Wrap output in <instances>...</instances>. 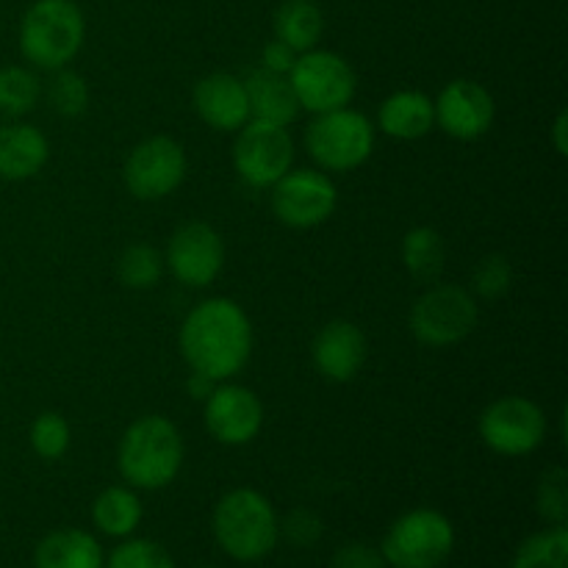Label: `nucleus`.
Here are the masks:
<instances>
[{
  "label": "nucleus",
  "mask_w": 568,
  "mask_h": 568,
  "mask_svg": "<svg viewBox=\"0 0 568 568\" xmlns=\"http://www.w3.org/2000/svg\"><path fill=\"white\" fill-rule=\"evenodd\" d=\"M178 342L192 372L220 383L247 366L253 355V325L236 300L211 297L189 311Z\"/></svg>",
  "instance_id": "obj_1"
},
{
  "label": "nucleus",
  "mask_w": 568,
  "mask_h": 568,
  "mask_svg": "<svg viewBox=\"0 0 568 568\" xmlns=\"http://www.w3.org/2000/svg\"><path fill=\"white\" fill-rule=\"evenodd\" d=\"M183 436L166 416H142L133 422L116 447V469L131 488L159 491L178 477L183 466Z\"/></svg>",
  "instance_id": "obj_2"
},
{
  "label": "nucleus",
  "mask_w": 568,
  "mask_h": 568,
  "mask_svg": "<svg viewBox=\"0 0 568 568\" xmlns=\"http://www.w3.org/2000/svg\"><path fill=\"white\" fill-rule=\"evenodd\" d=\"M214 538L225 555L242 564H255L266 558L277 547L281 538V521H277L275 508L264 494L255 488H233L216 503Z\"/></svg>",
  "instance_id": "obj_3"
},
{
  "label": "nucleus",
  "mask_w": 568,
  "mask_h": 568,
  "mask_svg": "<svg viewBox=\"0 0 568 568\" xmlns=\"http://www.w3.org/2000/svg\"><path fill=\"white\" fill-rule=\"evenodd\" d=\"M87 20L75 0H37L20 22V50L39 70H61L83 48Z\"/></svg>",
  "instance_id": "obj_4"
},
{
  "label": "nucleus",
  "mask_w": 568,
  "mask_h": 568,
  "mask_svg": "<svg viewBox=\"0 0 568 568\" xmlns=\"http://www.w3.org/2000/svg\"><path fill=\"white\" fill-rule=\"evenodd\" d=\"M453 549V521L433 508H416L388 527L381 555L394 568H442Z\"/></svg>",
  "instance_id": "obj_5"
},
{
  "label": "nucleus",
  "mask_w": 568,
  "mask_h": 568,
  "mask_svg": "<svg viewBox=\"0 0 568 568\" xmlns=\"http://www.w3.org/2000/svg\"><path fill=\"white\" fill-rule=\"evenodd\" d=\"M305 148L325 172H349L366 164L375 150V125L355 109L316 114L305 131Z\"/></svg>",
  "instance_id": "obj_6"
},
{
  "label": "nucleus",
  "mask_w": 568,
  "mask_h": 568,
  "mask_svg": "<svg viewBox=\"0 0 568 568\" xmlns=\"http://www.w3.org/2000/svg\"><path fill=\"white\" fill-rule=\"evenodd\" d=\"M480 320V305L464 286H430L410 308V333L425 347H453L460 344Z\"/></svg>",
  "instance_id": "obj_7"
},
{
  "label": "nucleus",
  "mask_w": 568,
  "mask_h": 568,
  "mask_svg": "<svg viewBox=\"0 0 568 568\" xmlns=\"http://www.w3.org/2000/svg\"><path fill=\"white\" fill-rule=\"evenodd\" d=\"M288 81L297 94L300 109L311 111V114L344 109L353 103L355 89H358L353 67L344 55L316 48L297 55L292 72H288Z\"/></svg>",
  "instance_id": "obj_8"
},
{
  "label": "nucleus",
  "mask_w": 568,
  "mask_h": 568,
  "mask_svg": "<svg viewBox=\"0 0 568 568\" xmlns=\"http://www.w3.org/2000/svg\"><path fill=\"white\" fill-rule=\"evenodd\" d=\"M483 444L505 458L536 453L547 438V414L527 397H499L488 405L477 422Z\"/></svg>",
  "instance_id": "obj_9"
},
{
  "label": "nucleus",
  "mask_w": 568,
  "mask_h": 568,
  "mask_svg": "<svg viewBox=\"0 0 568 568\" xmlns=\"http://www.w3.org/2000/svg\"><path fill=\"white\" fill-rule=\"evenodd\" d=\"M294 164V142L288 128L250 120L233 142V166L253 189H272Z\"/></svg>",
  "instance_id": "obj_10"
},
{
  "label": "nucleus",
  "mask_w": 568,
  "mask_h": 568,
  "mask_svg": "<svg viewBox=\"0 0 568 568\" xmlns=\"http://www.w3.org/2000/svg\"><path fill=\"white\" fill-rule=\"evenodd\" d=\"M189 170L186 150L172 136H150L131 150L122 170L128 192L144 203H155L175 192Z\"/></svg>",
  "instance_id": "obj_11"
},
{
  "label": "nucleus",
  "mask_w": 568,
  "mask_h": 568,
  "mask_svg": "<svg viewBox=\"0 0 568 568\" xmlns=\"http://www.w3.org/2000/svg\"><path fill=\"white\" fill-rule=\"evenodd\" d=\"M272 214L294 231H308L333 216L338 192L320 170H288L272 186Z\"/></svg>",
  "instance_id": "obj_12"
},
{
  "label": "nucleus",
  "mask_w": 568,
  "mask_h": 568,
  "mask_svg": "<svg viewBox=\"0 0 568 568\" xmlns=\"http://www.w3.org/2000/svg\"><path fill=\"white\" fill-rule=\"evenodd\" d=\"M164 264L183 286L203 288L214 283L225 266V242L209 222H186L172 233Z\"/></svg>",
  "instance_id": "obj_13"
},
{
  "label": "nucleus",
  "mask_w": 568,
  "mask_h": 568,
  "mask_svg": "<svg viewBox=\"0 0 568 568\" xmlns=\"http://www.w3.org/2000/svg\"><path fill=\"white\" fill-rule=\"evenodd\" d=\"M433 105H436V125L458 142H475L486 136L497 116L491 92L469 78L449 81Z\"/></svg>",
  "instance_id": "obj_14"
},
{
  "label": "nucleus",
  "mask_w": 568,
  "mask_h": 568,
  "mask_svg": "<svg viewBox=\"0 0 568 568\" xmlns=\"http://www.w3.org/2000/svg\"><path fill=\"white\" fill-rule=\"evenodd\" d=\"M205 430L225 447H244L264 425V405L247 386H216L205 399Z\"/></svg>",
  "instance_id": "obj_15"
},
{
  "label": "nucleus",
  "mask_w": 568,
  "mask_h": 568,
  "mask_svg": "<svg viewBox=\"0 0 568 568\" xmlns=\"http://www.w3.org/2000/svg\"><path fill=\"white\" fill-rule=\"evenodd\" d=\"M366 336L355 322L333 320L316 333L311 358L316 372L331 383H349L366 364Z\"/></svg>",
  "instance_id": "obj_16"
},
{
  "label": "nucleus",
  "mask_w": 568,
  "mask_h": 568,
  "mask_svg": "<svg viewBox=\"0 0 568 568\" xmlns=\"http://www.w3.org/2000/svg\"><path fill=\"white\" fill-rule=\"evenodd\" d=\"M194 109L214 131H239L250 122L247 87L231 72H211L194 87Z\"/></svg>",
  "instance_id": "obj_17"
},
{
  "label": "nucleus",
  "mask_w": 568,
  "mask_h": 568,
  "mask_svg": "<svg viewBox=\"0 0 568 568\" xmlns=\"http://www.w3.org/2000/svg\"><path fill=\"white\" fill-rule=\"evenodd\" d=\"M50 159V144L39 128L28 122H9L0 128V178L28 181L39 175Z\"/></svg>",
  "instance_id": "obj_18"
},
{
  "label": "nucleus",
  "mask_w": 568,
  "mask_h": 568,
  "mask_svg": "<svg viewBox=\"0 0 568 568\" xmlns=\"http://www.w3.org/2000/svg\"><path fill=\"white\" fill-rule=\"evenodd\" d=\"M250 100V120L270 122V125L288 128L300 116V100L294 94L288 75H277L270 70H255L244 81Z\"/></svg>",
  "instance_id": "obj_19"
},
{
  "label": "nucleus",
  "mask_w": 568,
  "mask_h": 568,
  "mask_svg": "<svg viewBox=\"0 0 568 568\" xmlns=\"http://www.w3.org/2000/svg\"><path fill=\"white\" fill-rule=\"evenodd\" d=\"M377 125L386 136L399 139V142H414V139L427 136L436 128V105L425 92L416 89H403L386 98L377 111Z\"/></svg>",
  "instance_id": "obj_20"
},
{
  "label": "nucleus",
  "mask_w": 568,
  "mask_h": 568,
  "mask_svg": "<svg viewBox=\"0 0 568 568\" xmlns=\"http://www.w3.org/2000/svg\"><path fill=\"white\" fill-rule=\"evenodd\" d=\"M103 549L89 532L64 527L39 541L33 552V568H103Z\"/></svg>",
  "instance_id": "obj_21"
},
{
  "label": "nucleus",
  "mask_w": 568,
  "mask_h": 568,
  "mask_svg": "<svg viewBox=\"0 0 568 568\" xmlns=\"http://www.w3.org/2000/svg\"><path fill=\"white\" fill-rule=\"evenodd\" d=\"M272 28H275V39L286 42L297 53H305L320 44L325 33V14L314 0H286L275 11Z\"/></svg>",
  "instance_id": "obj_22"
},
{
  "label": "nucleus",
  "mask_w": 568,
  "mask_h": 568,
  "mask_svg": "<svg viewBox=\"0 0 568 568\" xmlns=\"http://www.w3.org/2000/svg\"><path fill=\"white\" fill-rule=\"evenodd\" d=\"M142 499L125 486H111L98 494L92 505V521L103 536L128 538L142 525Z\"/></svg>",
  "instance_id": "obj_23"
},
{
  "label": "nucleus",
  "mask_w": 568,
  "mask_h": 568,
  "mask_svg": "<svg viewBox=\"0 0 568 568\" xmlns=\"http://www.w3.org/2000/svg\"><path fill=\"white\" fill-rule=\"evenodd\" d=\"M403 261L405 270L414 281L436 283L447 266V247L436 227H414L403 239Z\"/></svg>",
  "instance_id": "obj_24"
},
{
  "label": "nucleus",
  "mask_w": 568,
  "mask_h": 568,
  "mask_svg": "<svg viewBox=\"0 0 568 568\" xmlns=\"http://www.w3.org/2000/svg\"><path fill=\"white\" fill-rule=\"evenodd\" d=\"M164 266V255L159 250L150 247V244H131L116 258V277H120V283L125 288L148 292V288H155L161 283Z\"/></svg>",
  "instance_id": "obj_25"
},
{
  "label": "nucleus",
  "mask_w": 568,
  "mask_h": 568,
  "mask_svg": "<svg viewBox=\"0 0 568 568\" xmlns=\"http://www.w3.org/2000/svg\"><path fill=\"white\" fill-rule=\"evenodd\" d=\"M514 568H568V527L552 525L516 549Z\"/></svg>",
  "instance_id": "obj_26"
},
{
  "label": "nucleus",
  "mask_w": 568,
  "mask_h": 568,
  "mask_svg": "<svg viewBox=\"0 0 568 568\" xmlns=\"http://www.w3.org/2000/svg\"><path fill=\"white\" fill-rule=\"evenodd\" d=\"M42 83L26 67H3L0 70V120H20L37 105Z\"/></svg>",
  "instance_id": "obj_27"
},
{
  "label": "nucleus",
  "mask_w": 568,
  "mask_h": 568,
  "mask_svg": "<svg viewBox=\"0 0 568 568\" xmlns=\"http://www.w3.org/2000/svg\"><path fill=\"white\" fill-rule=\"evenodd\" d=\"M48 103L59 116H81L89 105V87L78 72L72 70H53V78L48 81Z\"/></svg>",
  "instance_id": "obj_28"
},
{
  "label": "nucleus",
  "mask_w": 568,
  "mask_h": 568,
  "mask_svg": "<svg viewBox=\"0 0 568 568\" xmlns=\"http://www.w3.org/2000/svg\"><path fill=\"white\" fill-rule=\"evenodd\" d=\"M31 449L39 455L42 460H59L64 458L67 449H70L72 442V430L67 425V419L55 410H44L33 419L31 425Z\"/></svg>",
  "instance_id": "obj_29"
},
{
  "label": "nucleus",
  "mask_w": 568,
  "mask_h": 568,
  "mask_svg": "<svg viewBox=\"0 0 568 568\" xmlns=\"http://www.w3.org/2000/svg\"><path fill=\"white\" fill-rule=\"evenodd\" d=\"M103 568H175L170 552L148 538H131L109 555Z\"/></svg>",
  "instance_id": "obj_30"
},
{
  "label": "nucleus",
  "mask_w": 568,
  "mask_h": 568,
  "mask_svg": "<svg viewBox=\"0 0 568 568\" xmlns=\"http://www.w3.org/2000/svg\"><path fill=\"white\" fill-rule=\"evenodd\" d=\"M538 514L552 525H566L568 519V475L564 466H552L544 471L541 483H538Z\"/></svg>",
  "instance_id": "obj_31"
},
{
  "label": "nucleus",
  "mask_w": 568,
  "mask_h": 568,
  "mask_svg": "<svg viewBox=\"0 0 568 568\" xmlns=\"http://www.w3.org/2000/svg\"><path fill=\"white\" fill-rule=\"evenodd\" d=\"M514 286V266L505 255H486L471 272V288L483 300H499Z\"/></svg>",
  "instance_id": "obj_32"
},
{
  "label": "nucleus",
  "mask_w": 568,
  "mask_h": 568,
  "mask_svg": "<svg viewBox=\"0 0 568 568\" xmlns=\"http://www.w3.org/2000/svg\"><path fill=\"white\" fill-rule=\"evenodd\" d=\"M283 532L292 544L297 547H311V544L320 541L322 536V521L320 516L311 514V510H294V514L286 516L283 521Z\"/></svg>",
  "instance_id": "obj_33"
},
{
  "label": "nucleus",
  "mask_w": 568,
  "mask_h": 568,
  "mask_svg": "<svg viewBox=\"0 0 568 568\" xmlns=\"http://www.w3.org/2000/svg\"><path fill=\"white\" fill-rule=\"evenodd\" d=\"M381 549H372L366 544H347L333 555V568H383Z\"/></svg>",
  "instance_id": "obj_34"
},
{
  "label": "nucleus",
  "mask_w": 568,
  "mask_h": 568,
  "mask_svg": "<svg viewBox=\"0 0 568 568\" xmlns=\"http://www.w3.org/2000/svg\"><path fill=\"white\" fill-rule=\"evenodd\" d=\"M297 50L288 48L286 42H281V39H272V42L264 44V50H261V67L270 72H277V75H288L294 67V61H297Z\"/></svg>",
  "instance_id": "obj_35"
},
{
  "label": "nucleus",
  "mask_w": 568,
  "mask_h": 568,
  "mask_svg": "<svg viewBox=\"0 0 568 568\" xmlns=\"http://www.w3.org/2000/svg\"><path fill=\"white\" fill-rule=\"evenodd\" d=\"M216 388V381H211L209 375H200V372H192L186 381V392L192 399H209V394Z\"/></svg>",
  "instance_id": "obj_36"
},
{
  "label": "nucleus",
  "mask_w": 568,
  "mask_h": 568,
  "mask_svg": "<svg viewBox=\"0 0 568 568\" xmlns=\"http://www.w3.org/2000/svg\"><path fill=\"white\" fill-rule=\"evenodd\" d=\"M566 133H568V114L566 111H560L558 120H555V125H552V142H555V150H558V155L568 153Z\"/></svg>",
  "instance_id": "obj_37"
},
{
  "label": "nucleus",
  "mask_w": 568,
  "mask_h": 568,
  "mask_svg": "<svg viewBox=\"0 0 568 568\" xmlns=\"http://www.w3.org/2000/svg\"><path fill=\"white\" fill-rule=\"evenodd\" d=\"M205 568H209V566H205Z\"/></svg>",
  "instance_id": "obj_38"
}]
</instances>
